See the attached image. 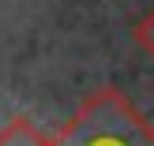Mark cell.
<instances>
[{
    "mask_svg": "<svg viewBox=\"0 0 154 146\" xmlns=\"http://www.w3.org/2000/svg\"><path fill=\"white\" fill-rule=\"evenodd\" d=\"M0 146H53V142L34 127V120H11L0 127Z\"/></svg>",
    "mask_w": 154,
    "mask_h": 146,
    "instance_id": "6da1fadb",
    "label": "cell"
},
{
    "mask_svg": "<svg viewBox=\"0 0 154 146\" xmlns=\"http://www.w3.org/2000/svg\"><path fill=\"white\" fill-rule=\"evenodd\" d=\"M132 41L139 45L147 56H154V7H147V11L135 19V26H132Z\"/></svg>",
    "mask_w": 154,
    "mask_h": 146,
    "instance_id": "7a4b0ae2",
    "label": "cell"
}]
</instances>
